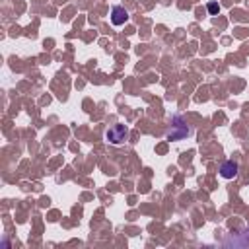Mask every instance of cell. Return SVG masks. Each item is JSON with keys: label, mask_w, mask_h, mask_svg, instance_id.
Instances as JSON below:
<instances>
[{"label": "cell", "mask_w": 249, "mask_h": 249, "mask_svg": "<svg viewBox=\"0 0 249 249\" xmlns=\"http://www.w3.org/2000/svg\"><path fill=\"white\" fill-rule=\"evenodd\" d=\"M220 173H222V177H226V179H231V177H235V173H237V163L235 161H224L222 163V167H220Z\"/></svg>", "instance_id": "cell-4"}, {"label": "cell", "mask_w": 249, "mask_h": 249, "mask_svg": "<svg viewBox=\"0 0 249 249\" xmlns=\"http://www.w3.org/2000/svg\"><path fill=\"white\" fill-rule=\"evenodd\" d=\"M126 136H128V128H126L124 124H121V123L109 126L107 132H105V138H107L111 144H123V142L126 140Z\"/></svg>", "instance_id": "cell-2"}, {"label": "cell", "mask_w": 249, "mask_h": 249, "mask_svg": "<svg viewBox=\"0 0 249 249\" xmlns=\"http://www.w3.org/2000/svg\"><path fill=\"white\" fill-rule=\"evenodd\" d=\"M128 19V12L123 6H113L111 8V21L113 25H124Z\"/></svg>", "instance_id": "cell-3"}, {"label": "cell", "mask_w": 249, "mask_h": 249, "mask_svg": "<svg viewBox=\"0 0 249 249\" xmlns=\"http://www.w3.org/2000/svg\"><path fill=\"white\" fill-rule=\"evenodd\" d=\"M189 134V126L181 117L171 119V128L167 130V140H183Z\"/></svg>", "instance_id": "cell-1"}, {"label": "cell", "mask_w": 249, "mask_h": 249, "mask_svg": "<svg viewBox=\"0 0 249 249\" xmlns=\"http://www.w3.org/2000/svg\"><path fill=\"white\" fill-rule=\"evenodd\" d=\"M208 12H210V14H218V12H220V6H218L216 2H210V4H208Z\"/></svg>", "instance_id": "cell-5"}]
</instances>
